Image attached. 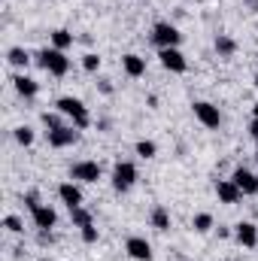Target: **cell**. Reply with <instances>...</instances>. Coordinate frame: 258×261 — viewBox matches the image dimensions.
<instances>
[{"instance_id": "38", "label": "cell", "mask_w": 258, "mask_h": 261, "mask_svg": "<svg viewBox=\"0 0 258 261\" xmlns=\"http://www.w3.org/2000/svg\"><path fill=\"white\" fill-rule=\"evenodd\" d=\"M255 164H258V152H255Z\"/></svg>"}, {"instance_id": "18", "label": "cell", "mask_w": 258, "mask_h": 261, "mask_svg": "<svg viewBox=\"0 0 258 261\" xmlns=\"http://www.w3.org/2000/svg\"><path fill=\"white\" fill-rule=\"evenodd\" d=\"M149 222H152V228H155V231H167V228H170V213H167V206H161V203H158V206L152 210Z\"/></svg>"}, {"instance_id": "2", "label": "cell", "mask_w": 258, "mask_h": 261, "mask_svg": "<svg viewBox=\"0 0 258 261\" xmlns=\"http://www.w3.org/2000/svg\"><path fill=\"white\" fill-rule=\"evenodd\" d=\"M37 64L43 67L46 73H52V76H67V73H70V58H67V52L55 49V46L37 52Z\"/></svg>"}, {"instance_id": "11", "label": "cell", "mask_w": 258, "mask_h": 261, "mask_svg": "<svg viewBox=\"0 0 258 261\" xmlns=\"http://www.w3.org/2000/svg\"><path fill=\"white\" fill-rule=\"evenodd\" d=\"M231 179H234V186H237L243 195H258V176L252 173V170H246V167H234Z\"/></svg>"}, {"instance_id": "32", "label": "cell", "mask_w": 258, "mask_h": 261, "mask_svg": "<svg viewBox=\"0 0 258 261\" xmlns=\"http://www.w3.org/2000/svg\"><path fill=\"white\" fill-rule=\"evenodd\" d=\"M249 137L258 143V119H252V122H249Z\"/></svg>"}, {"instance_id": "24", "label": "cell", "mask_w": 258, "mask_h": 261, "mask_svg": "<svg viewBox=\"0 0 258 261\" xmlns=\"http://www.w3.org/2000/svg\"><path fill=\"white\" fill-rule=\"evenodd\" d=\"M12 137H15L18 146H34V140H37V134L28 128V125H18V128L12 130Z\"/></svg>"}, {"instance_id": "36", "label": "cell", "mask_w": 258, "mask_h": 261, "mask_svg": "<svg viewBox=\"0 0 258 261\" xmlns=\"http://www.w3.org/2000/svg\"><path fill=\"white\" fill-rule=\"evenodd\" d=\"M255 88H258V73H255Z\"/></svg>"}, {"instance_id": "20", "label": "cell", "mask_w": 258, "mask_h": 261, "mask_svg": "<svg viewBox=\"0 0 258 261\" xmlns=\"http://www.w3.org/2000/svg\"><path fill=\"white\" fill-rule=\"evenodd\" d=\"M73 43H76V37H73L70 31H64V28L52 31V46H55V49H61V52H67V49H70Z\"/></svg>"}, {"instance_id": "14", "label": "cell", "mask_w": 258, "mask_h": 261, "mask_svg": "<svg viewBox=\"0 0 258 261\" xmlns=\"http://www.w3.org/2000/svg\"><path fill=\"white\" fill-rule=\"evenodd\" d=\"M58 197H61V203H67V210H76V206H82V189L73 182V179H67L58 186Z\"/></svg>"}, {"instance_id": "8", "label": "cell", "mask_w": 258, "mask_h": 261, "mask_svg": "<svg viewBox=\"0 0 258 261\" xmlns=\"http://www.w3.org/2000/svg\"><path fill=\"white\" fill-rule=\"evenodd\" d=\"M31 222H34V228H37V231H52V228L58 225V213H55V206L40 203V206L31 213Z\"/></svg>"}, {"instance_id": "33", "label": "cell", "mask_w": 258, "mask_h": 261, "mask_svg": "<svg viewBox=\"0 0 258 261\" xmlns=\"http://www.w3.org/2000/svg\"><path fill=\"white\" fill-rule=\"evenodd\" d=\"M216 234H219V237H222V240H225V237H231V234H234V231H231V228H225V225H219V228H216Z\"/></svg>"}, {"instance_id": "5", "label": "cell", "mask_w": 258, "mask_h": 261, "mask_svg": "<svg viewBox=\"0 0 258 261\" xmlns=\"http://www.w3.org/2000/svg\"><path fill=\"white\" fill-rule=\"evenodd\" d=\"M192 113H194V119H197L203 128H210V130H216L219 125H222V113H219V107L210 103V100H194Z\"/></svg>"}, {"instance_id": "1", "label": "cell", "mask_w": 258, "mask_h": 261, "mask_svg": "<svg viewBox=\"0 0 258 261\" xmlns=\"http://www.w3.org/2000/svg\"><path fill=\"white\" fill-rule=\"evenodd\" d=\"M55 110L61 113V116H67L70 119V125L79 130H85L88 125H91V116H88V107L79 100V97H70V94H64V97H58L55 100Z\"/></svg>"}, {"instance_id": "13", "label": "cell", "mask_w": 258, "mask_h": 261, "mask_svg": "<svg viewBox=\"0 0 258 261\" xmlns=\"http://www.w3.org/2000/svg\"><path fill=\"white\" fill-rule=\"evenodd\" d=\"M12 85H15V91H18L24 100H31V97L40 94V82H37L34 76H28V73H15V76H12Z\"/></svg>"}, {"instance_id": "4", "label": "cell", "mask_w": 258, "mask_h": 261, "mask_svg": "<svg viewBox=\"0 0 258 261\" xmlns=\"http://www.w3.org/2000/svg\"><path fill=\"white\" fill-rule=\"evenodd\" d=\"M134 186H137V167L131 161H116V167H113V189L119 195H125Z\"/></svg>"}, {"instance_id": "26", "label": "cell", "mask_w": 258, "mask_h": 261, "mask_svg": "<svg viewBox=\"0 0 258 261\" xmlns=\"http://www.w3.org/2000/svg\"><path fill=\"white\" fill-rule=\"evenodd\" d=\"M3 228H6L9 234H21V231H24V222H21L15 213H9V216H3Z\"/></svg>"}, {"instance_id": "25", "label": "cell", "mask_w": 258, "mask_h": 261, "mask_svg": "<svg viewBox=\"0 0 258 261\" xmlns=\"http://www.w3.org/2000/svg\"><path fill=\"white\" fill-rule=\"evenodd\" d=\"M40 119H43V125H46L49 130H58V128H64V125H67V122H64L67 116H61L58 110H55V113H43Z\"/></svg>"}, {"instance_id": "22", "label": "cell", "mask_w": 258, "mask_h": 261, "mask_svg": "<svg viewBox=\"0 0 258 261\" xmlns=\"http://www.w3.org/2000/svg\"><path fill=\"white\" fill-rule=\"evenodd\" d=\"M134 152H137V155H140L143 161H149V158H155V155H158V146H155L152 140H137Z\"/></svg>"}, {"instance_id": "17", "label": "cell", "mask_w": 258, "mask_h": 261, "mask_svg": "<svg viewBox=\"0 0 258 261\" xmlns=\"http://www.w3.org/2000/svg\"><path fill=\"white\" fill-rule=\"evenodd\" d=\"M216 52H219V58H234V52H237V43L228 37V34H216Z\"/></svg>"}, {"instance_id": "34", "label": "cell", "mask_w": 258, "mask_h": 261, "mask_svg": "<svg viewBox=\"0 0 258 261\" xmlns=\"http://www.w3.org/2000/svg\"><path fill=\"white\" fill-rule=\"evenodd\" d=\"M246 3H249V6H252V12H255V9H258V0H246Z\"/></svg>"}, {"instance_id": "30", "label": "cell", "mask_w": 258, "mask_h": 261, "mask_svg": "<svg viewBox=\"0 0 258 261\" xmlns=\"http://www.w3.org/2000/svg\"><path fill=\"white\" fill-rule=\"evenodd\" d=\"M24 206L34 213V210L40 206V195H37V192H28V195H24Z\"/></svg>"}, {"instance_id": "6", "label": "cell", "mask_w": 258, "mask_h": 261, "mask_svg": "<svg viewBox=\"0 0 258 261\" xmlns=\"http://www.w3.org/2000/svg\"><path fill=\"white\" fill-rule=\"evenodd\" d=\"M100 173H104V170H100L97 161H76V164L70 167V179H73V182H85V186L97 182Z\"/></svg>"}, {"instance_id": "28", "label": "cell", "mask_w": 258, "mask_h": 261, "mask_svg": "<svg viewBox=\"0 0 258 261\" xmlns=\"http://www.w3.org/2000/svg\"><path fill=\"white\" fill-rule=\"evenodd\" d=\"M82 70H85V73H97V70H100V55H94V52L82 55Z\"/></svg>"}, {"instance_id": "19", "label": "cell", "mask_w": 258, "mask_h": 261, "mask_svg": "<svg viewBox=\"0 0 258 261\" xmlns=\"http://www.w3.org/2000/svg\"><path fill=\"white\" fill-rule=\"evenodd\" d=\"M6 61H9L12 67H28L31 64V52L21 49V46H12V49L6 52Z\"/></svg>"}, {"instance_id": "21", "label": "cell", "mask_w": 258, "mask_h": 261, "mask_svg": "<svg viewBox=\"0 0 258 261\" xmlns=\"http://www.w3.org/2000/svg\"><path fill=\"white\" fill-rule=\"evenodd\" d=\"M192 228L197 231V234H207V231H213L216 228V219L210 216V213H197L192 219Z\"/></svg>"}, {"instance_id": "10", "label": "cell", "mask_w": 258, "mask_h": 261, "mask_svg": "<svg viewBox=\"0 0 258 261\" xmlns=\"http://www.w3.org/2000/svg\"><path fill=\"white\" fill-rule=\"evenodd\" d=\"M73 143H79V128L64 125V128H58V130H49V146L52 149H67Z\"/></svg>"}, {"instance_id": "15", "label": "cell", "mask_w": 258, "mask_h": 261, "mask_svg": "<svg viewBox=\"0 0 258 261\" xmlns=\"http://www.w3.org/2000/svg\"><path fill=\"white\" fill-rule=\"evenodd\" d=\"M216 195H219V200L222 203H240V197H243V192L234 186V179H216Z\"/></svg>"}, {"instance_id": "37", "label": "cell", "mask_w": 258, "mask_h": 261, "mask_svg": "<svg viewBox=\"0 0 258 261\" xmlns=\"http://www.w3.org/2000/svg\"><path fill=\"white\" fill-rule=\"evenodd\" d=\"M40 261H55V258H40Z\"/></svg>"}, {"instance_id": "12", "label": "cell", "mask_w": 258, "mask_h": 261, "mask_svg": "<svg viewBox=\"0 0 258 261\" xmlns=\"http://www.w3.org/2000/svg\"><path fill=\"white\" fill-rule=\"evenodd\" d=\"M234 237H237L240 246L255 249L258 246V225L255 222H237V225H234Z\"/></svg>"}, {"instance_id": "3", "label": "cell", "mask_w": 258, "mask_h": 261, "mask_svg": "<svg viewBox=\"0 0 258 261\" xmlns=\"http://www.w3.org/2000/svg\"><path fill=\"white\" fill-rule=\"evenodd\" d=\"M149 40H152V46H158V49H173V46L183 43V34H179V28L170 24V21H155Z\"/></svg>"}, {"instance_id": "27", "label": "cell", "mask_w": 258, "mask_h": 261, "mask_svg": "<svg viewBox=\"0 0 258 261\" xmlns=\"http://www.w3.org/2000/svg\"><path fill=\"white\" fill-rule=\"evenodd\" d=\"M79 237H82V243H88V246H94L97 240H100V231L94 228V222L91 225H85V228H79Z\"/></svg>"}, {"instance_id": "16", "label": "cell", "mask_w": 258, "mask_h": 261, "mask_svg": "<svg viewBox=\"0 0 258 261\" xmlns=\"http://www.w3.org/2000/svg\"><path fill=\"white\" fill-rule=\"evenodd\" d=\"M122 70L131 79H140V76H146V58L137 52H128V55H122Z\"/></svg>"}, {"instance_id": "29", "label": "cell", "mask_w": 258, "mask_h": 261, "mask_svg": "<svg viewBox=\"0 0 258 261\" xmlns=\"http://www.w3.org/2000/svg\"><path fill=\"white\" fill-rule=\"evenodd\" d=\"M37 243L40 246H52L55 243V234L52 231H37Z\"/></svg>"}, {"instance_id": "35", "label": "cell", "mask_w": 258, "mask_h": 261, "mask_svg": "<svg viewBox=\"0 0 258 261\" xmlns=\"http://www.w3.org/2000/svg\"><path fill=\"white\" fill-rule=\"evenodd\" d=\"M252 119H258V103H252Z\"/></svg>"}, {"instance_id": "31", "label": "cell", "mask_w": 258, "mask_h": 261, "mask_svg": "<svg viewBox=\"0 0 258 261\" xmlns=\"http://www.w3.org/2000/svg\"><path fill=\"white\" fill-rule=\"evenodd\" d=\"M97 88H100L104 94H113V85H110V79H97Z\"/></svg>"}, {"instance_id": "7", "label": "cell", "mask_w": 258, "mask_h": 261, "mask_svg": "<svg viewBox=\"0 0 258 261\" xmlns=\"http://www.w3.org/2000/svg\"><path fill=\"white\" fill-rule=\"evenodd\" d=\"M158 61L164 70H170V73H186L189 70V61H186V55L179 52V46H173V49H158Z\"/></svg>"}, {"instance_id": "23", "label": "cell", "mask_w": 258, "mask_h": 261, "mask_svg": "<svg viewBox=\"0 0 258 261\" xmlns=\"http://www.w3.org/2000/svg\"><path fill=\"white\" fill-rule=\"evenodd\" d=\"M70 222H73L76 228H85V225H91V222H94V216H91L85 206H76V210H70Z\"/></svg>"}, {"instance_id": "9", "label": "cell", "mask_w": 258, "mask_h": 261, "mask_svg": "<svg viewBox=\"0 0 258 261\" xmlns=\"http://www.w3.org/2000/svg\"><path fill=\"white\" fill-rule=\"evenodd\" d=\"M125 252H128V258L134 261H152V243L146 240V237H128L125 240Z\"/></svg>"}]
</instances>
